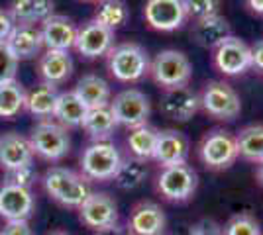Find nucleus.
<instances>
[{"instance_id":"nucleus-1","label":"nucleus","mask_w":263,"mask_h":235,"mask_svg":"<svg viewBox=\"0 0 263 235\" xmlns=\"http://www.w3.org/2000/svg\"><path fill=\"white\" fill-rule=\"evenodd\" d=\"M45 192L67 208H79L90 194L88 180L75 170L65 167H51L44 175Z\"/></svg>"},{"instance_id":"nucleus-2","label":"nucleus","mask_w":263,"mask_h":235,"mask_svg":"<svg viewBox=\"0 0 263 235\" xmlns=\"http://www.w3.org/2000/svg\"><path fill=\"white\" fill-rule=\"evenodd\" d=\"M110 75L120 82H138L149 73V57L147 51L138 44L114 45L108 53Z\"/></svg>"},{"instance_id":"nucleus-3","label":"nucleus","mask_w":263,"mask_h":235,"mask_svg":"<svg viewBox=\"0 0 263 235\" xmlns=\"http://www.w3.org/2000/svg\"><path fill=\"white\" fill-rule=\"evenodd\" d=\"M122 163L120 149L108 139L92 141L81 155V173L87 180L106 182L112 180L114 173Z\"/></svg>"},{"instance_id":"nucleus-4","label":"nucleus","mask_w":263,"mask_h":235,"mask_svg":"<svg viewBox=\"0 0 263 235\" xmlns=\"http://www.w3.org/2000/svg\"><path fill=\"white\" fill-rule=\"evenodd\" d=\"M149 75L161 89H175L186 87L193 77V65L183 51L165 49L159 51L149 63Z\"/></svg>"},{"instance_id":"nucleus-5","label":"nucleus","mask_w":263,"mask_h":235,"mask_svg":"<svg viewBox=\"0 0 263 235\" xmlns=\"http://www.w3.org/2000/svg\"><path fill=\"white\" fill-rule=\"evenodd\" d=\"M198 157L202 165L212 170L230 168L238 159V143L236 135L226 130H212L198 143Z\"/></svg>"},{"instance_id":"nucleus-6","label":"nucleus","mask_w":263,"mask_h":235,"mask_svg":"<svg viewBox=\"0 0 263 235\" xmlns=\"http://www.w3.org/2000/svg\"><path fill=\"white\" fill-rule=\"evenodd\" d=\"M200 108L216 120L232 122L240 116L241 102L238 92L232 89L228 82L210 80L204 84L202 94H200Z\"/></svg>"},{"instance_id":"nucleus-7","label":"nucleus","mask_w":263,"mask_h":235,"mask_svg":"<svg viewBox=\"0 0 263 235\" xmlns=\"http://www.w3.org/2000/svg\"><path fill=\"white\" fill-rule=\"evenodd\" d=\"M33 155H40L45 161H61L71 149V137L67 127L55 122H40L30 134Z\"/></svg>"},{"instance_id":"nucleus-8","label":"nucleus","mask_w":263,"mask_h":235,"mask_svg":"<svg viewBox=\"0 0 263 235\" xmlns=\"http://www.w3.org/2000/svg\"><path fill=\"white\" fill-rule=\"evenodd\" d=\"M197 170L186 163L163 167V170L157 177V190L169 202H186L189 198H193V194L197 192Z\"/></svg>"},{"instance_id":"nucleus-9","label":"nucleus","mask_w":263,"mask_h":235,"mask_svg":"<svg viewBox=\"0 0 263 235\" xmlns=\"http://www.w3.org/2000/svg\"><path fill=\"white\" fill-rule=\"evenodd\" d=\"M108 106L114 114L116 123L128 130L147 123V118L152 114V102L138 89H126L118 92Z\"/></svg>"},{"instance_id":"nucleus-10","label":"nucleus","mask_w":263,"mask_h":235,"mask_svg":"<svg viewBox=\"0 0 263 235\" xmlns=\"http://www.w3.org/2000/svg\"><path fill=\"white\" fill-rule=\"evenodd\" d=\"M212 63L218 73L226 77H238L252 69V49L240 37L230 35L214 49Z\"/></svg>"},{"instance_id":"nucleus-11","label":"nucleus","mask_w":263,"mask_h":235,"mask_svg":"<svg viewBox=\"0 0 263 235\" xmlns=\"http://www.w3.org/2000/svg\"><path fill=\"white\" fill-rule=\"evenodd\" d=\"M77 53L85 59H99L104 57L114 47V30L97 22L95 18L83 24V28L77 30L75 45Z\"/></svg>"},{"instance_id":"nucleus-12","label":"nucleus","mask_w":263,"mask_h":235,"mask_svg":"<svg viewBox=\"0 0 263 235\" xmlns=\"http://www.w3.org/2000/svg\"><path fill=\"white\" fill-rule=\"evenodd\" d=\"M143 18L157 32H175L181 30L186 18L183 0H147L143 8Z\"/></svg>"},{"instance_id":"nucleus-13","label":"nucleus","mask_w":263,"mask_h":235,"mask_svg":"<svg viewBox=\"0 0 263 235\" xmlns=\"http://www.w3.org/2000/svg\"><path fill=\"white\" fill-rule=\"evenodd\" d=\"M159 110L167 120L181 123L189 122L200 110V96L189 84L165 89L159 100Z\"/></svg>"},{"instance_id":"nucleus-14","label":"nucleus","mask_w":263,"mask_h":235,"mask_svg":"<svg viewBox=\"0 0 263 235\" xmlns=\"http://www.w3.org/2000/svg\"><path fill=\"white\" fill-rule=\"evenodd\" d=\"M79 216L87 227L99 231L118 222V204L104 192H90L87 200L79 206Z\"/></svg>"},{"instance_id":"nucleus-15","label":"nucleus","mask_w":263,"mask_h":235,"mask_svg":"<svg viewBox=\"0 0 263 235\" xmlns=\"http://www.w3.org/2000/svg\"><path fill=\"white\" fill-rule=\"evenodd\" d=\"M35 198L32 188L4 182L0 186V218L10 220H28L33 212Z\"/></svg>"},{"instance_id":"nucleus-16","label":"nucleus","mask_w":263,"mask_h":235,"mask_svg":"<svg viewBox=\"0 0 263 235\" xmlns=\"http://www.w3.org/2000/svg\"><path fill=\"white\" fill-rule=\"evenodd\" d=\"M165 225L167 218L161 206L149 200L136 204L128 218V229L132 235H163Z\"/></svg>"},{"instance_id":"nucleus-17","label":"nucleus","mask_w":263,"mask_h":235,"mask_svg":"<svg viewBox=\"0 0 263 235\" xmlns=\"http://www.w3.org/2000/svg\"><path fill=\"white\" fill-rule=\"evenodd\" d=\"M186 157H189V139L183 132H177V130L157 132V141H155L152 159H155L161 167H171V165L186 163Z\"/></svg>"},{"instance_id":"nucleus-18","label":"nucleus","mask_w":263,"mask_h":235,"mask_svg":"<svg viewBox=\"0 0 263 235\" xmlns=\"http://www.w3.org/2000/svg\"><path fill=\"white\" fill-rule=\"evenodd\" d=\"M42 30V39H44L45 49H57V51H69L75 39H77V26L71 18L51 14L47 20H44Z\"/></svg>"},{"instance_id":"nucleus-19","label":"nucleus","mask_w":263,"mask_h":235,"mask_svg":"<svg viewBox=\"0 0 263 235\" xmlns=\"http://www.w3.org/2000/svg\"><path fill=\"white\" fill-rule=\"evenodd\" d=\"M6 45L18 61L33 59L44 49L42 30L35 24H14L10 35L6 37Z\"/></svg>"},{"instance_id":"nucleus-20","label":"nucleus","mask_w":263,"mask_h":235,"mask_svg":"<svg viewBox=\"0 0 263 235\" xmlns=\"http://www.w3.org/2000/svg\"><path fill=\"white\" fill-rule=\"evenodd\" d=\"M232 35V26L226 18H222L220 14L209 16V18H200L193 22L191 28V37L193 41L204 49H216L224 39H228Z\"/></svg>"},{"instance_id":"nucleus-21","label":"nucleus","mask_w":263,"mask_h":235,"mask_svg":"<svg viewBox=\"0 0 263 235\" xmlns=\"http://www.w3.org/2000/svg\"><path fill=\"white\" fill-rule=\"evenodd\" d=\"M33 163V149L28 137L10 132L0 137V167L4 170Z\"/></svg>"},{"instance_id":"nucleus-22","label":"nucleus","mask_w":263,"mask_h":235,"mask_svg":"<svg viewBox=\"0 0 263 235\" xmlns=\"http://www.w3.org/2000/svg\"><path fill=\"white\" fill-rule=\"evenodd\" d=\"M73 59L69 51H57V49H45V53L40 57V75L44 82L61 84L73 75Z\"/></svg>"},{"instance_id":"nucleus-23","label":"nucleus","mask_w":263,"mask_h":235,"mask_svg":"<svg viewBox=\"0 0 263 235\" xmlns=\"http://www.w3.org/2000/svg\"><path fill=\"white\" fill-rule=\"evenodd\" d=\"M87 104L79 98L77 92L67 90V92H59L53 116L63 127H81V123L87 116Z\"/></svg>"},{"instance_id":"nucleus-24","label":"nucleus","mask_w":263,"mask_h":235,"mask_svg":"<svg viewBox=\"0 0 263 235\" xmlns=\"http://www.w3.org/2000/svg\"><path fill=\"white\" fill-rule=\"evenodd\" d=\"M14 24H37L53 14V0H14L10 6Z\"/></svg>"},{"instance_id":"nucleus-25","label":"nucleus","mask_w":263,"mask_h":235,"mask_svg":"<svg viewBox=\"0 0 263 235\" xmlns=\"http://www.w3.org/2000/svg\"><path fill=\"white\" fill-rule=\"evenodd\" d=\"M83 130L88 134L92 141H100V139H108L110 135L116 130V120L114 114L110 110V106H97V108H88L87 116L83 120Z\"/></svg>"},{"instance_id":"nucleus-26","label":"nucleus","mask_w":263,"mask_h":235,"mask_svg":"<svg viewBox=\"0 0 263 235\" xmlns=\"http://www.w3.org/2000/svg\"><path fill=\"white\" fill-rule=\"evenodd\" d=\"M59 96L57 84L42 82L32 92H26V104L24 108L35 118H49L55 112V102Z\"/></svg>"},{"instance_id":"nucleus-27","label":"nucleus","mask_w":263,"mask_h":235,"mask_svg":"<svg viewBox=\"0 0 263 235\" xmlns=\"http://www.w3.org/2000/svg\"><path fill=\"white\" fill-rule=\"evenodd\" d=\"M75 92L81 100L87 104V108L106 106L110 104V87L108 82L99 75H85L79 78Z\"/></svg>"},{"instance_id":"nucleus-28","label":"nucleus","mask_w":263,"mask_h":235,"mask_svg":"<svg viewBox=\"0 0 263 235\" xmlns=\"http://www.w3.org/2000/svg\"><path fill=\"white\" fill-rule=\"evenodd\" d=\"M155 141H157V130L143 123L138 127H132L130 134H128V149L134 159H140V161H147L154 157Z\"/></svg>"},{"instance_id":"nucleus-29","label":"nucleus","mask_w":263,"mask_h":235,"mask_svg":"<svg viewBox=\"0 0 263 235\" xmlns=\"http://www.w3.org/2000/svg\"><path fill=\"white\" fill-rule=\"evenodd\" d=\"M26 104V89L14 78L0 82V118L12 120L24 110Z\"/></svg>"},{"instance_id":"nucleus-30","label":"nucleus","mask_w":263,"mask_h":235,"mask_svg":"<svg viewBox=\"0 0 263 235\" xmlns=\"http://www.w3.org/2000/svg\"><path fill=\"white\" fill-rule=\"evenodd\" d=\"M238 155L252 163H263V125H248L236 135Z\"/></svg>"},{"instance_id":"nucleus-31","label":"nucleus","mask_w":263,"mask_h":235,"mask_svg":"<svg viewBox=\"0 0 263 235\" xmlns=\"http://www.w3.org/2000/svg\"><path fill=\"white\" fill-rule=\"evenodd\" d=\"M145 161L140 159H122L120 167L114 173V184L120 188V190H136L138 186H142L143 180L147 179V168L143 165Z\"/></svg>"},{"instance_id":"nucleus-32","label":"nucleus","mask_w":263,"mask_h":235,"mask_svg":"<svg viewBox=\"0 0 263 235\" xmlns=\"http://www.w3.org/2000/svg\"><path fill=\"white\" fill-rule=\"evenodd\" d=\"M128 18H130V10L124 0H100L95 12V20L110 30L122 28L128 22Z\"/></svg>"},{"instance_id":"nucleus-33","label":"nucleus","mask_w":263,"mask_h":235,"mask_svg":"<svg viewBox=\"0 0 263 235\" xmlns=\"http://www.w3.org/2000/svg\"><path fill=\"white\" fill-rule=\"evenodd\" d=\"M224 235H261V227L257 220L250 213H238L224 225Z\"/></svg>"},{"instance_id":"nucleus-34","label":"nucleus","mask_w":263,"mask_h":235,"mask_svg":"<svg viewBox=\"0 0 263 235\" xmlns=\"http://www.w3.org/2000/svg\"><path fill=\"white\" fill-rule=\"evenodd\" d=\"M186 18H191L193 22L200 20V18H209L218 14L220 0H183Z\"/></svg>"},{"instance_id":"nucleus-35","label":"nucleus","mask_w":263,"mask_h":235,"mask_svg":"<svg viewBox=\"0 0 263 235\" xmlns=\"http://www.w3.org/2000/svg\"><path fill=\"white\" fill-rule=\"evenodd\" d=\"M35 180H37V168L33 167V163L18 168H10V170H6V177H4V182L26 186V188H32Z\"/></svg>"},{"instance_id":"nucleus-36","label":"nucleus","mask_w":263,"mask_h":235,"mask_svg":"<svg viewBox=\"0 0 263 235\" xmlns=\"http://www.w3.org/2000/svg\"><path fill=\"white\" fill-rule=\"evenodd\" d=\"M18 71V59L8 49L6 41H0V82L14 80Z\"/></svg>"},{"instance_id":"nucleus-37","label":"nucleus","mask_w":263,"mask_h":235,"mask_svg":"<svg viewBox=\"0 0 263 235\" xmlns=\"http://www.w3.org/2000/svg\"><path fill=\"white\" fill-rule=\"evenodd\" d=\"M186 235H224V231L214 220H200L195 225H191Z\"/></svg>"},{"instance_id":"nucleus-38","label":"nucleus","mask_w":263,"mask_h":235,"mask_svg":"<svg viewBox=\"0 0 263 235\" xmlns=\"http://www.w3.org/2000/svg\"><path fill=\"white\" fill-rule=\"evenodd\" d=\"M0 235H33V231L28 220H10V222H6Z\"/></svg>"},{"instance_id":"nucleus-39","label":"nucleus","mask_w":263,"mask_h":235,"mask_svg":"<svg viewBox=\"0 0 263 235\" xmlns=\"http://www.w3.org/2000/svg\"><path fill=\"white\" fill-rule=\"evenodd\" d=\"M12 28H14V20L10 18V14L0 8V41H6V37L12 32Z\"/></svg>"},{"instance_id":"nucleus-40","label":"nucleus","mask_w":263,"mask_h":235,"mask_svg":"<svg viewBox=\"0 0 263 235\" xmlns=\"http://www.w3.org/2000/svg\"><path fill=\"white\" fill-rule=\"evenodd\" d=\"M250 49H252V67L263 73V39L255 41V45H252Z\"/></svg>"},{"instance_id":"nucleus-41","label":"nucleus","mask_w":263,"mask_h":235,"mask_svg":"<svg viewBox=\"0 0 263 235\" xmlns=\"http://www.w3.org/2000/svg\"><path fill=\"white\" fill-rule=\"evenodd\" d=\"M97 235H132V231L128 229V225H120L118 222H116V224L108 225V227L99 229Z\"/></svg>"},{"instance_id":"nucleus-42","label":"nucleus","mask_w":263,"mask_h":235,"mask_svg":"<svg viewBox=\"0 0 263 235\" xmlns=\"http://www.w3.org/2000/svg\"><path fill=\"white\" fill-rule=\"evenodd\" d=\"M246 2H248V8H250L253 14H257V16L263 18V0H246Z\"/></svg>"},{"instance_id":"nucleus-43","label":"nucleus","mask_w":263,"mask_h":235,"mask_svg":"<svg viewBox=\"0 0 263 235\" xmlns=\"http://www.w3.org/2000/svg\"><path fill=\"white\" fill-rule=\"evenodd\" d=\"M255 177H257V180H259V184L263 186V163H259V165H257V170H255Z\"/></svg>"},{"instance_id":"nucleus-44","label":"nucleus","mask_w":263,"mask_h":235,"mask_svg":"<svg viewBox=\"0 0 263 235\" xmlns=\"http://www.w3.org/2000/svg\"><path fill=\"white\" fill-rule=\"evenodd\" d=\"M51 235H67V233H63V231H55V233H51Z\"/></svg>"},{"instance_id":"nucleus-45","label":"nucleus","mask_w":263,"mask_h":235,"mask_svg":"<svg viewBox=\"0 0 263 235\" xmlns=\"http://www.w3.org/2000/svg\"><path fill=\"white\" fill-rule=\"evenodd\" d=\"M83 2H100V0H83Z\"/></svg>"}]
</instances>
